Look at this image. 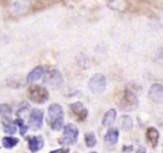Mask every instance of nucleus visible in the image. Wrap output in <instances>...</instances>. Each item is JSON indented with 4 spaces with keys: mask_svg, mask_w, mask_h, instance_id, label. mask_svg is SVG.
I'll return each instance as SVG.
<instances>
[{
    "mask_svg": "<svg viewBox=\"0 0 163 153\" xmlns=\"http://www.w3.org/2000/svg\"><path fill=\"white\" fill-rule=\"evenodd\" d=\"M139 104L137 96L129 89H125L118 96L117 105L123 111H132L138 108Z\"/></svg>",
    "mask_w": 163,
    "mask_h": 153,
    "instance_id": "1",
    "label": "nucleus"
},
{
    "mask_svg": "<svg viewBox=\"0 0 163 153\" xmlns=\"http://www.w3.org/2000/svg\"><path fill=\"white\" fill-rule=\"evenodd\" d=\"M51 118V127L54 131H59L63 125V110L58 104H52L48 108Z\"/></svg>",
    "mask_w": 163,
    "mask_h": 153,
    "instance_id": "2",
    "label": "nucleus"
},
{
    "mask_svg": "<svg viewBox=\"0 0 163 153\" xmlns=\"http://www.w3.org/2000/svg\"><path fill=\"white\" fill-rule=\"evenodd\" d=\"M27 98L35 104H43L49 98V92L40 85H32L27 89Z\"/></svg>",
    "mask_w": 163,
    "mask_h": 153,
    "instance_id": "3",
    "label": "nucleus"
},
{
    "mask_svg": "<svg viewBox=\"0 0 163 153\" xmlns=\"http://www.w3.org/2000/svg\"><path fill=\"white\" fill-rule=\"evenodd\" d=\"M79 136V129L73 124H68L63 129V136L58 140L61 145H73L77 141Z\"/></svg>",
    "mask_w": 163,
    "mask_h": 153,
    "instance_id": "4",
    "label": "nucleus"
},
{
    "mask_svg": "<svg viewBox=\"0 0 163 153\" xmlns=\"http://www.w3.org/2000/svg\"><path fill=\"white\" fill-rule=\"evenodd\" d=\"M106 76L102 73H96L92 76L89 82V88L94 94L99 95L106 89Z\"/></svg>",
    "mask_w": 163,
    "mask_h": 153,
    "instance_id": "5",
    "label": "nucleus"
},
{
    "mask_svg": "<svg viewBox=\"0 0 163 153\" xmlns=\"http://www.w3.org/2000/svg\"><path fill=\"white\" fill-rule=\"evenodd\" d=\"M43 124V113L41 110L35 108L31 111L29 118V125L34 131L39 130Z\"/></svg>",
    "mask_w": 163,
    "mask_h": 153,
    "instance_id": "6",
    "label": "nucleus"
},
{
    "mask_svg": "<svg viewBox=\"0 0 163 153\" xmlns=\"http://www.w3.org/2000/svg\"><path fill=\"white\" fill-rule=\"evenodd\" d=\"M70 107L72 113L74 115L77 120H79V121H83L86 120L88 116V111L83 103L77 101L70 104Z\"/></svg>",
    "mask_w": 163,
    "mask_h": 153,
    "instance_id": "7",
    "label": "nucleus"
},
{
    "mask_svg": "<svg viewBox=\"0 0 163 153\" xmlns=\"http://www.w3.org/2000/svg\"><path fill=\"white\" fill-rule=\"evenodd\" d=\"M149 98L156 104H163V85L161 84H155L149 90Z\"/></svg>",
    "mask_w": 163,
    "mask_h": 153,
    "instance_id": "8",
    "label": "nucleus"
},
{
    "mask_svg": "<svg viewBox=\"0 0 163 153\" xmlns=\"http://www.w3.org/2000/svg\"><path fill=\"white\" fill-rule=\"evenodd\" d=\"M63 79L60 72L58 70H53L49 73L47 78H46V83L53 88H58L62 84Z\"/></svg>",
    "mask_w": 163,
    "mask_h": 153,
    "instance_id": "9",
    "label": "nucleus"
},
{
    "mask_svg": "<svg viewBox=\"0 0 163 153\" xmlns=\"http://www.w3.org/2000/svg\"><path fill=\"white\" fill-rule=\"evenodd\" d=\"M146 136L148 142L150 144V145L153 148H155L158 145V140H159V132H158V131L155 128H148L146 129Z\"/></svg>",
    "mask_w": 163,
    "mask_h": 153,
    "instance_id": "10",
    "label": "nucleus"
},
{
    "mask_svg": "<svg viewBox=\"0 0 163 153\" xmlns=\"http://www.w3.org/2000/svg\"><path fill=\"white\" fill-rule=\"evenodd\" d=\"M0 116L2 117L3 124L12 123L11 117H12V109L11 107L6 104H0Z\"/></svg>",
    "mask_w": 163,
    "mask_h": 153,
    "instance_id": "11",
    "label": "nucleus"
},
{
    "mask_svg": "<svg viewBox=\"0 0 163 153\" xmlns=\"http://www.w3.org/2000/svg\"><path fill=\"white\" fill-rule=\"evenodd\" d=\"M44 140L40 136H33L29 140V149L31 152H36L43 147Z\"/></svg>",
    "mask_w": 163,
    "mask_h": 153,
    "instance_id": "12",
    "label": "nucleus"
},
{
    "mask_svg": "<svg viewBox=\"0 0 163 153\" xmlns=\"http://www.w3.org/2000/svg\"><path fill=\"white\" fill-rule=\"evenodd\" d=\"M43 73L44 70L42 67H41V66L36 67V68H35L32 71H30L29 73L26 81H27L28 83H33L35 82H37V81H39L42 77V76L43 75Z\"/></svg>",
    "mask_w": 163,
    "mask_h": 153,
    "instance_id": "13",
    "label": "nucleus"
},
{
    "mask_svg": "<svg viewBox=\"0 0 163 153\" xmlns=\"http://www.w3.org/2000/svg\"><path fill=\"white\" fill-rule=\"evenodd\" d=\"M119 126L122 130L130 131L133 129V122L131 117L127 115L122 116L119 119Z\"/></svg>",
    "mask_w": 163,
    "mask_h": 153,
    "instance_id": "14",
    "label": "nucleus"
},
{
    "mask_svg": "<svg viewBox=\"0 0 163 153\" xmlns=\"http://www.w3.org/2000/svg\"><path fill=\"white\" fill-rule=\"evenodd\" d=\"M116 117H117V113H116V110L114 108H111L110 110L106 112L104 115L103 118H102V124L104 126H110L113 123L115 120Z\"/></svg>",
    "mask_w": 163,
    "mask_h": 153,
    "instance_id": "15",
    "label": "nucleus"
},
{
    "mask_svg": "<svg viewBox=\"0 0 163 153\" xmlns=\"http://www.w3.org/2000/svg\"><path fill=\"white\" fill-rule=\"evenodd\" d=\"M119 133L117 129H110L104 136V140L110 145H115L118 140Z\"/></svg>",
    "mask_w": 163,
    "mask_h": 153,
    "instance_id": "16",
    "label": "nucleus"
},
{
    "mask_svg": "<svg viewBox=\"0 0 163 153\" xmlns=\"http://www.w3.org/2000/svg\"><path fill=\"white\" fill-rule=\"evenodd\" d=\"M19 140L18 138L11 137V136H6L3 139V145L6 148H12L19 144Z\"/></svg>",
    "mask_w": 163,
    "mask_h": 153,
    "instance_id": "17",
    "label": "nucleus"
},
{
    "mask_svg": "<svg viewBox=\"0 0 163 153\" xmlns=\"http://www.w3.org/2000/svg\"><path fill=\"white\" fill-rule=\"evenodd\" d=\"M84 140L88 148H93L97 144L96 136L93 132H86L84 136Z\"/></svg>",
    "mask_w": 163,
    "mask_h": 153,
    "instance_id": "18",
    "label": "nucleus"
},
{
    "mask_svg": "<svg viewBox=\"0 0 163 153\" xmlns=\"http://www.w3.org/2000/svg\"><path fill=\"white\" fill-rule=\"evenodd\" d=\"M107 4L111 8L117 10V11H122V8H126V3L123 1H114V2H108Z\"/></svg>",
    "mask_w": 163,
    "mask_h": 153,
    "instance_id": "19",
    "label": "nucleus"
},
{
    "mask_svg": "<svg viewBox=\"0 0 163 153\" xmlns=\"http://www.w3.org/2000/svg\"><path fill=\"white\" fill-rule=\"evenodd\" d=\"M14 124L19 127V132L21 134V136H24L25 134L26 133V132H27V129H28L27 126L24 124V121L21 120V119H18V120L14 121Z\"/></svg>",
    "mask_w": 163,
    "mask_h": 153,
    "instance_id": "20",
    "label": "nucleus"
},
{
    "mask_svg": "<svg viewBox=\"0 0 163 153\" xmlns=\"http://www.w3.org/2000/svg\"><path fill=\"white\" fill-rule=\"evenodd\" d=\"M4 132L7 134H14L17 132V128H16L15 124L13 123L7 124H3Z\"/></svg>",
    "mask_w": 163,
    "mask_h": 153,
    "instance_id": "21",
    "label": "nucleus"
},
{
    "mask_svg": "<svg viewBox=\"0 0 163 153\" xmlns=\"http://www.w3.org/2000/svg\"><path fill=\"white\" fill-rule=\"evenodd\" d=\"M136 153H146V148L143 146H140L136 151Z\"/></svg>",
    "mask_w": 163,
    "mask_h": 153,
    "instance_id": "22",
    "label": "nucleus"
},
{
    "mask_svg": "<svg viewBox=\"0 0 163 153\" xmlns=\"http://www.w3.org/2000/svg\"><path fill=\"white\" fill-rule=\"evenodd\" d=\"M69 151H70V149H68V148L63 150V153H69Z\"/></svg>",
    "mask_w": 163,
    "mask_h": 153,
    "instance_id": "23",
    "label": "nucleus"
},
{
    "mask_svg": "<svg viewBox=\"0 0 163 153\" xmlns=\"http://www.w3.org/2000/svg\"><path fill=\"white\" fill-rule=\"evenodd\" d=\"M60 150H56V151H51V153H57V152H58V151H59Z\"/></svg>",
    "mask_w": 163,
    "mask_h": 153,
    "instance_id": "24",
    "label": "nucleus"
},
{
    "mask_svg": "<svg viewBox=\"0 0 163 153\" xmlns=\"http://www.w3.org/2000/svg\"><path fill=\"white\" fill-rule=\"evenodd\" d=\"M90 153H97V152H95V151H91V152H90Z\"/></svg>",
    "mask_w": 163,
    "mask_h": 153,
    "instance_id": "25",
    "label": "nucleus"
}]
</instances>
